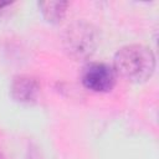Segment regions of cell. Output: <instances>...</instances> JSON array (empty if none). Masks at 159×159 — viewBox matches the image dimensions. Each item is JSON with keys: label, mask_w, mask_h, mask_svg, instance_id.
<instances>
[{"label": "cell", "mask_w": 159, "mask_h": 159, "mask_svg": "<svg viewBox=\"0 0 159 159\" xmlns=\"http://www.w3.org/2000/svg\"><path fill=\"white\" fill-rule=\"evenodd\" d=\"M113 70L117 76L133 83L149 80L155 70L153 51L143 45H127L119 48L113 58Z\"/></svg>", "instance_id": "1"}, {"label": "cell", "mask_w": 159, "mask_h": 159, "mask_svg": "<svg viewBox=\"0 0 159 159\" xmlns=\"http://www.w3.org/2000/svg\"><path fill=\"white\" fill-rule=\"evenodd\" d=\"M98 37L96 29L86 22L77 21L70 25L63 35V46L67 53L76 60L91 57L97 47Z\"/></svg>", "instance_id": "2"}, {"label": "cell", "mask_w": 159, "mask_h": 159, "mask_svg": "<svg viewBox=\"0 0 159 159\" xmlns=\"http://www.w3.org/2000/svg\"><path fill=\"white\" fill-rule=\"evenodd\" d=\"M116 72L113 67L103 62H92L83 67L81 81L83 86L93 92H109L116 84Z\"/></svg>", "instance_id": "3"}, {"label": "cell", "mask_w": 159, "mask_h": 159, "mask_svg": "<svg viewBox=\"0 0 159 159\" xmlns=\"http://www.w3.org/2000/svg\"><path fill=\"white\" fill-rule=\"evenodd\" d=\"M40 83L31 76H16L11 82V96L16 102L31 103L40 94Z\"/></svg>", "instance_id": "4"}, {"label": "cell", "mask_w": 159, "mask_h": 159, "mask_svg": "<svg viewBox=\"0 0 159 159\" xmlns=\"http://www.w3.org/2000/svg\"><path fill=\"white\" fill-rule=\"evenodd\" d=\"M67 1H41L39 2V7L46 19V21L51 24H60L67 10Z\"/></svg>", "instance_id": "5"}, {"label": "cell", "mask_w": 159, "mask_h": 159, "mask_svg": "<svg viewBox=\"0 0 159 159\" xmlns=\"http://www.w3.org/2000/svg\"><path fill=\"white\" fill-rule=\"evenodd\" d=\"M7 5H10V2H1V1H0V9L5 7V6H7Z\"/></svg>", "instance_id": "6"}, {"label": "cell", "mask_w": 159, "mask_h": 159, "mask_svg": "<svg viewBox=\"0 0 159 159\" xmlns=\"http://www.w3.org/2000/svg\"><path fill=\"white\" fill-rule=\"evenodd\" d=\"M0 159H5V157L2 155V153H1V152H0Z\"/></svg>", "instance_id": "7"}]
</instances>
